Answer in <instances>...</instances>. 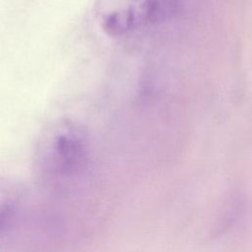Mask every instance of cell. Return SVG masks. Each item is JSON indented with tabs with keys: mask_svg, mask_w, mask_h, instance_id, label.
Wrapping results in <instances>:
<instances>
[{
	"mask_svg": "<svg viewBox=\"0 0 252 252\" xmlns=\"http://www.w3.org/2000/svg\"><path fill=\"white\" fill-rule=\"evenodd\" d=\"M158 5V0H97L96 17L106 33L121 35L151 20Z\"/></svg>",
	"mask_w": 252,
	"mask_h": 252,
	"instance_id": "cell-1",
	"label": "cell"
},
{
	"mask_svg": "<svg viewBox=\"0 0 252 252\" xmlns=\"http://www.w3.org/2000/svg\"><path fill=\"white\" fill-rule=\"evenodd\" d=\"M49 150L48 165L57 174L74 175L86 165V145L77 131L67 129L58 133L53 138Z\"/></svg>",
	"mask_w": 252,
	"mask_h": 252,
	"instance_id": "cell-2",
	"label": "cell"
}]
</instances>
